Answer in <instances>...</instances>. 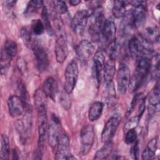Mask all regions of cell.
Wrapping results in <instances>:
<instances>
[{
	"instance_id": "obj_22",
	"label": "cell",
	"mask_w": 160,
	"mask_h": 160,
	"mask_svg": "<svg viewBox=\"0 0 160 160\" xmlns=\"http://www.w3.org/2000/svg\"><path fill=\"white\" fill-rule=\"evenodd\" d=\"M151 44L158 42L159 40V30L158 26L148 27L145 29L142 34H141Z\"/></svg>"
},
{
	"instance_id": "obj_23",
	"label": "cell",
	"mask_w": 160,
	"mask_h": 160,
	"mask_svg": "<svg viewBox=\"0 0 160 160\" xmlns=\"http://www.w3.org/2000/svg\"><path fill=\"white\" fill-rule=\"evenodd\" d=\"M129 5L127 1H115L112 8V13L114 18H123L126 12V7Z\"/></svg>"
},
{
	"instance_id": "obj_16",
	"label": "cell",
	"mask_w": 160,
	"mask_h": 160,
	"mask_svg": "<svg viewBox=\"0 0 160 160\" xmlns=\"http://www.w3.org/2000/svg\"><path fill=\"white\" fill-rule=\"evenodd\" d=\"M131 14L134 28H139L144 24L146 18L147 3L131 9Z\"/></svg>"
},
{
	"instance_id": "obj_3",
	"label": "cell",
	"mask_w": 160,
	"mask_h": 160,
	"mask_svg": "<svg viewBox=\"0 0 160 160\" xmlns=\"http://www.w3.org/2000/svg\"><path fill=\"white\" fill-rule=\"evenodd\" d=\"M79 74L78 62L75 60L71 61L67 65L64 72V90L71 94L74 90Z\"/></svg>"
},
{
	"instance_id": "obj_7",
	"label": "cell",
	"mask_w": 160,
	"mask_h": 160,
	"mask_svg": "<svg viewBox=\"0 0 160 160\" xmlns=\"http://www.w3.org/2000/svg\"><path fill=\"white\" fill-rule=\"evenodd\" d=\"M91 12L88 10H81L75 13L71 22V28L76 34H81L87 25Z\"/></svg>"
},
{
	"instance_id": "obj_10",
	"label": "cell",
	"mask_w": 160,
	"mask_h": 160,
	"mask_svg": "<svg viewBox=\"0 0 160 160\" xmlns=\"http://www.w3.org/2000/svg\"><path fill=\"white\" fill-rule=\"evenodd\" d=\"M130 79L131 73L129 69L126 65L121 64L118 70L116 75L118 89L121 94L126 93L128 89Z\"/></svg>"
},
{
	"instance_id": "obj_24",
	"label": "cell",
	"mask_w": 160,
	"mask_h": 160,
	"mask_svg": "<svg viewBox=\"0 0 160 160\" xmlns=\"http://www.w3.org/2000/svg\"><path fill=\"white\" fill-rule=\"evenodd\" d=\"M10 155V146L8 137L2 134L1 136V150H0V159L7 160L9 159Z\"/></svg>"
},
{
	"instance_id": "obj_37",
	"label": "cell",
	"mask_w": 160,
	"mask_h": 160,
	"mask_svg": "<svg viewBox=\"0 0 160 160\" xmlns=\"http://www.w3.org/2000/svg\"><path fill=\"white\" fill-rule=\"evenodd\" d=\"M124 142L127 144H131L137 140V132L135 129H129L125 132Z\"/></svg>"
},
{
	"instance_id": "obj_18",
	"label": "cell",
	"mask_w": 160,
	"mask_h": 160,
	"mask_svg": "<svg viewBox=\"0 0 160 160\" xmlns=\"http://www.w3.org/2000/svg\"><path fill=\"white\" fill-rule=\"evenodd\" d=\"M42 90L46 96L55 101L59 92V87L56 79L52 77L47 78L43 82Z\"/></svg>"
},
{
	"instance_id": "obj_39",
	"label": "cell",
	"mask_w": 160,
	"mask_h": 160,
	"mask_svg": "<svg viewBox=\"0 0 160 160\" xmlns=\"http://www.w3.org/2000/svg\"><path fill=\"white\" fill-rule=\"evenodd\" d=\"M130 155L132 159H138L139 156V143L137 139L134 142L132 143V146L130 149Z\"/></svg>"
},
{
	"instance_id": "obj_33",
	"label": "cell",
	"mask_w": 160,
	"mask_h": 160,
	"mask_svg": "<svg viewBox=\"0 0 160 160\" xmlns=\"http://www.w3.org/2000/svg\"><path fill=\"white\" fill-rule=\"evenodd\" d=\"M12 58L5 54L2 51L1 52V74L5 75L8 70Z\"/></svg>"
},
{
	"instance_id": "obj_6",
	"label": "cell",
	"mask_w": 160,
	"mask_h": 160,
	"mask_svg": "<svg viewBox=\"0 0 160 160\" xmlns=\"http://www.w3.org/2000/svg\"><path fill=\"white\" fill-rule=\"evenodd\" d=\"M95 139L94 127L92 125L84 126L80 132V140L81 143V154L86 155L91 150Z\"/></svg>"
},
{
	"instance_id": "obj_1",
	"label": "cell",
	"mask_w": 160,
	"mask_h": 160,
	"mask_svg": "<svg viewBox=\"0 0 160 160\" xmlns=\"http://www.w3.org/2000/svg\"><path fill=\"white\" fill-rule=\"evenodd\" d=\"M91 16H92V19L89 28V33L92 40L98 41L101 40V31L106 19L101 7L91 11Z\"/></svg>"
},
{
	"instance_id": "obj_36",
	"label": "cell",
	"mask_w": 160,
	"mask_h": 160,
	"mask_svg": "<svg viewBox=\"0 0 160 160\" xmlns=\"http://www.w3.org/2000/svg\"><path fill=\"white\" fill-rule=\"evenodd\" d=\"M54 11L58 14H64L68 12V6L66 3L63 1H53Z\"/></svg>"
},
{
	"instance_id": "obj_27",
	"label": "cell",
	"mask_w": 160,
	"mask_h": 160,
	"mask_svg": "<svg viewBox=\"0 0 160 160\" xmlns=\"http://www.w3.org/2000/svg\"><path fill=\"white\" fill-rule=\"evenodd\" d=\"M42 9V12H41V17L42 19L43 24L45 27V29L49 36H52L54 34L55 32L52 28V26L50 20H49V16L48 9L44 6Z\"/></svg>"
},
{
	"instance_id": "obj_17",
	"label": "cell",
	"mask_w": 160,
	"mask_h": 160,
	"mask_svg": "<svg viewBox=\"0 0 160 160\" xmlns=\"http://www.w3.org/2000/svg\"><path fill=\"white\" fill-rule=\"evenodd\" d=\"M160 102V92H159V86L158 82L156 86L152 89L150 93L148 99V111L149 116H152L158 111L159 106Z\"/></svg>"
},
{
	"instance_id": "obj_31",
	"label": "cell",
	"mask_w": 160,
	"mask_h": 160,
	"mask_svg": "<svg viewBox=\"0 0 160 160\" xmlns=\"http://www.w3.org/2000/svg\"><path fill=\"white\" fill-rule=\"evenodd\" d=\"M32 31L31 30V26H24L21 28L20 31V36L25 44L27 46H32Z\"/></svg>"
},
{
	"instance_id": "obj_19",
	"label": "cell",
	"mask_w": 160,
	"mask_h": 160,
	"mask_svg": "<svg viewBox=\"0 0 160 160\" xmlns=\"http://www.w3.org/2000/svg\"><path fill=\"white\" fill-rule=\"evenodd\" d=\"M116 73V59L109 58L105 62L102 78L104 79V85L112 82Z\"/></svg>"
},
{
	"instance_id": "obj_35",
	"label": "cell",
	"mask_w": 160,
	"mask_h": 160,
	"mask_svg": "<svg viewBox=\"0 0 160 160\" xmlns=\"http://www.w3.org/2000/svg\"><path fill=\"white\" fill-rule=\"evenodd\" d=\"M141 117L139 115H136L132 118H131L130 119H129L127 122H126V124H124V131L126 132L129 129H135L139 122V120L141 119Z\"/></svg>"
},
{
	"instance_id": "obj_21",
	"label": "cell",
	"mask_w": 160,
	"mask_h": 160,
	"mask_svg": "<svg viewBox=\"0 0 160 160\" xmlns=\"http://www.w3.org/2000/svg\"><path fill=\"white\" fill-rule=\"evenodd\" d=\"M158 149V138L151 139L147 144L145 149L142 152V159L149 160L153 159Z\"/></svg>"
},
{
	"instance_id": "obj_25",
	"label": "cell",
	"mask_w": 160,
	"mask_h": 160,
	"mask_svg": "<svg viewBox=\"0 0 160 160\" xmlns=\"http://www.w3.org/2000/svg\"><path fill=\"white\" fill-rule=\"evenodd\" d=\"M113 148V143L112 141L105 142L104 146L100 148L94 154V159H105L112 152Z\"/></svg>"
},
{
	"instance_id": "obj_29",
	"label": "cell",
	"mask_w": 160,
	"mask_h": 160,
	"mask_svg": "<svg viewBox=\"0 0 160 160\" xmlns=\"http://www.w3.org/2000/svg\"><path fill=\"white\" fill-rule=\"evenodd\" d=\"M107 51L109 58H112L114 59H116L120 52V46L116 39L108 44Z\"/></svg>"
},
{
	"instance_id": "obj_40",
	"label": "cell",
	"mask_w": 160,
	"mask_h": 160,
	"mask_svg": "<svg viewBox=\"0 0 160 160\" xmlns=\"http://www.w3.org/2000/svg\"><path fill=\"white\" fill-rule=\"evenodd\" d=\"M17 64H18V67L19 71H21L22 72H25V71L27 69V66H26V62L24 61V59L19 58L18 59Z\"/></svg>"
},
{
	"instance_id": "obj_38",
	"label": "cell",
	"mask_w": 160,
	"mask_h": 160,
	"mask_svg": "<svg viewBox=\"0 0 160 160\" xmlns=\"http://www.w3.org/2000/svg\"><path fill=\"white\" fill-rule=\"evenodd\" d=\"M18 91L19 92V97L23 100V101L25 102L26 106L28 105V102L29 101V96H28V93L27 92L26 86H24V83L22 82H20L18 84Z\"/></svg>"
},
{
	"instance_id": "obj_11",
	"label": "cell",
	"mask_w": 160,
	"mask_h": 160,
	"mask_svg": "<svg viewBox=\"0 0 160 160\" xmlns=\"http://www.w3.org/2000/svg\"><path fill=\"white\" fill-rule=\"evenodd\" d=\"M120 122L119 118L116 116L111 117L104 124L101 133V140L105 143L112 140Z\"/></svg>"
},
{
	"instance_id": "obj_28",
	"label": "cell",
	"mask_w": 160,
	"mask_h": 160,
	"mask_svg": "<svg viewBox=\"0 0 160 160\" xmlns=\"http://www.w3.org/2000/svg\"><path fill=\"white\" fill-rule=\"evenodd\" d=\"M151 73V76L154 79H158L159 75V55L155 54L151 58V68L149 73Z\"/></svg>"
},
{
	"instance_id": "obj_12",
	"label": "cell",
	"mask_w": 160,
	"mask_h": 160,
	"mask_svg": "<svg viewBox=\"0 0 160 160\" xmlns=\"http://www.w3.org/2000/svg\"><path fill=\"white\" fill-rule=\"evenodd\" d=\"M7 103L9 113L12 118H16L21 115L26 108L25 102L19 96L16 95L9 96Z\"/></svg>"
},
{
	"instance_id": "obj_2",
	"label": "cell",
	"mask_w": 160,
	"mask_h": 160,
	"mask_svg": "<svg viewBox=\"0 0 160 160\" xmlns=\"http://www.w3.org/2000/svg\"><path fill=\"white\" fill-rule=\"evenodd\" d=\"M37 108V124L38 131V146L39 151L44 145L46 141V134L48 131V116L46 108V104H42L36 106Z\"/></svg>"
},
{
	"instance_id": "obj_26",
	"label": "cell",
	"mask_w": 160,
	"mask_h": 160,
	"mask_svg": "<svg viewBox=\"0 0 160 160\" xmlns=\"http://www.w3.org/2000/svg\"><path fill=\"white\" fill-rule=\"evenodd\" d=\"M18 45L17 43L12 39H9L6 41L1 51L12 59L16 56L18 53Z\"/></svg>"
},
{
	"instance_id": "obj_32",
	"label": "cell",
	"mask_w": 160,
	"mask_h": 160,
	"mask_svg": "<svg viewBox=\"0 0 160 160\" xmlns=\"http://www.w3.org/2000/svg\"><path fill=\"white\" fill-rule=\"evenodd\" d=\"M30 26L32 31V33L36 36L41 35L45 30V27L43 24V22L39 19H34L32 21L31 25Z\"/></svg>"
},
{
	"instance_id": "obj_4",
	"label": "cell",
	"mask_w": 160,
	"mask_h": 160,
	"mask_svg": "<svg viewBox=\"0 0 160 160\" xmlns=\"http://www.w3.org/2000/svg\"><path fill=\"white\" fill-rule=\"evenodd\" d=\"M61 124L59 118L54 114H52L51 120L48 128V139L49 146L55 149L58 140L62 134Z\"/></svg>"
},
{
	"instance_id": "obj_9",
	"label": "cell",
	"mask_w": 160,
	"mask_h": 160,
	"mask_svg": "<svg viewBox=\"0 0 160 160\" xmlns=\"http://www.w3.org/2000/svg\"><path fill=\"white\" fill-rule=\"evenodd\" d=\"M56 159H69L71 155L70 152V141L66 133L62 132L55 148Z\"/></svg>"
},
{
	"instance_id": "obj_20",
	"label": "cell",
	"mask_w": 160,
	"mask_h": 160,
	"mask_svg": "<svg viewBox=\"0 0 160 160\" xmlns=\"http://www.w3.org/2000/svg\"><path fill=\"white\" fill-rule=\"evenodd\" d=\"M104 104L101 101H96L91 104L88 111V119L90 121H97L102 115Z\"/></svg>"
},
{
	"instance_id": "obj_5",
	"label": "cell",
	"mask_w": 160,
	"mask_h": 160,
	"mask_svg": "<svg viewBox=\"0 0 160 160\" xmlns=\"http://www.w3.org/2000/svg\"><path fill=\"white\" fill-rule=\"evenodd\" d=\"M31 48L35 58L36 68L40 72L47 70L49 65V59L48 54L46 49L38 42H34Z\"/></svg>"
},
{
	"instance_id": "obj_34",
	"label": "cell",
	"mask_w": 160,
	"mask_h": 160,
	"mask_svg": "<svg viewBox=\"0 0 160 160\" xmlns=\"http://www.w3.org/2000/svg\"><path fill=\"white\" fill-rule=\"evenodd\" d=\"M69 93L65 90L61 91L59 95V102L61 106L66 110H69L71 106V100Z\"/></svg>"
},
{
	"instance_id": "obj_30",
	"label": "cell",
	"mask_w": 160,
	"mask_h": 160,
	"mask_svg": "<svg viewBox=\"0 0 160 160\" xmlns=\"http://www.w3.org/2000/svg\"><path fill=\"white\" fill-rule=\"evenodd\" d=\"M44 2L42 1H31L29 2L25 11L26 15L30 16L36 12V11L44 7Z\"/></svg>"
},
{
	"instance_id": "obj_41",
	"label": "cell",
	"mask_w": 160,
	"mask_h": 160,
	"mask_svg": "<svg viewBox=\"0 0 160 160\" xmlns=\"http://www.w3.org/2000/svg\"><path fill=\"white\" fill-rule=\"evenodd\" d=\"M69 2V4L71 6H74L78 5L81 2V1H79V0H71Z\"/></svg>"
},
{
	"instance_id": "obj_15",
	"label": "cell",
	"mask_w": 160,
	"mask_h": 160,
	"mask_svg": "<svg viewBox=\"0 0 160 160\" xmlns=\"http://www.w3.org/2000/svg\"><path fill=\"white\" fill-rule=\"evenodd\" d=\"M94 51L92 44L87 39H82L76 46V53L81 61H88Z\"/></svg>"
},
{
	"instance_id": "obj_13",
	"label": "cell",
	"mask_w": 160,
	"mask_h": 160,
	"mask_svg": "<svg viewBox=\"0 0 160 160\" xmlns=\"http://www.w3.org/2000/svg\"><path fill=\"white\" fill-rule=\"evenodd\" d=\"M54 52L58 63H63L68 58L69 50L65 36H58L54 46Z\"/></svg>"
},
{
	"instance_id": "obj_14",
	"label": "cell",
	"mask_w": 160,
	"mask_h": 160,
	"mask_svg": "<svg viewBox=\"0 0 160 160\" xmlns=\"http://www.w3.org/2000/svg\"><path fill=\"white\" fill-rule=\"evenodd\" d=\"M116 28L114 21L112 18L106 19L101 34V40L105 44H109L116 39Z\"/></svg>"
},
{
	"instance_id": "obj_8",
	"label": "cell",
	"mask_w": 160,
	"mask_h": 160,
	"mask_svg": "<svg viewBox=\"0 0 160 160\" xmlns=\"http://www.w3.org/2000/svg\"><path fill=\"white\" fill-rule=\"evenodd\" d=\"M105 64V56L104 51L102 49L98 50L94 58L92 63V76L94 79L96 81L97 86H98L101 82L102 75H103V69Z\"/></svg>"
}]
</instances>
